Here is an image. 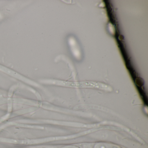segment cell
<instances>
[{"label":"cell","instance_id":"6da1fadb","mask_svg":"<svg viewBox=\"0 0 148 148\" xmlns=\"http://www.w3.org/2000/svg\"><path fill=\"white\" fill-rule=\"evenodd\" d=\"M94 148H121L118 145L113 144L106 143H99L96 144Z\"/></svg>","mask_w":148,"mask_h":148},{"label":"cell","instance_id":"7a4b0ae2","mask_svg":"<svg viewBox=\"0 0 148 148\" xmlns=\"http://www.w3.org/2000/svg\"><path fill=\"white\" fill-rule=\"evenodd\" d=\"M60 148H79V147L76 146H73V145H67V146H64Z\"/></svg>","mask_w":148,"mask_h":148}]
</instances>
